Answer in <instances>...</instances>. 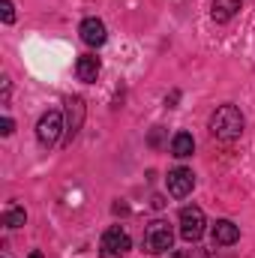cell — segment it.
<instances>
[{
	"label": "cell",
	"instance_id": "obj_16",
	"mask_svg": "<svg viewBox=\"0 0 255 258\" xmlns=\"http://www.w3.org/2000/svg\"><path fill=\"white\" fill-rule=\"evenodd\" d=\"M9 90H12L9 87V78H3V105H9Z\"/></svg>",
	"mask_w": 255,
	"mask_h": 258
},
{
	"label": "cell",
	"instance_id": "obj_3",
	"mask_svg": "<svg viewBox=\"0 0 255 258\" xmlns=\"http://www.w3.org/2000/svg\"><path fill=\"white\" fill-rule=\"evenodd\" d=\"M129 246H132L129 234L120 225H111V228L102 234V240H99V255L102 258H123L129 252Z\"/></svg>",
	"mask_w": 255,
	"mask_h": 258
},
{
	"label": "cell",
	"instance_id": "obj_14",
	"mask_svg": "<svg viewBox=\"0 0 255 258\" xmlns=\"http://www.w3.org/2000/svg\"><path fill=\"white\" fill-rule=\"evenodd\" d=\"M0 15H3V24H12V21H15V6H12V0H0Z\"/></svg>",
	"mask_w": 255,
	"mask_h": 258
},
{
	"label": "cell",
	"instance_id": "obj_1",
	"mask_svg": "<svg viewBox=\"0 0 255 258\" xmlns=\"http://www.w3.org/2000/svg\"><path fill=\"white\" fill-rule=\"evenodd\" d=\"M210 135L213 138H219V141H234V138H240L243 135V126H246V120H243V114H240V108L237 105H219L213 114H210Z\"/></svg>",
	"mask_w": 255,
	"mask_h": 258
},
{
	"label": "cell",
	"instance_id": "obj_18",
	"mask_svg": "<svg viewBox=\"0 0 255 258\" xmlns=\"http://www.w3.org/2000/svg\"><path fill=\"white\" fill-rule=\"evenodd\" d=\"M27 258H45V255H42L39 249H33V252H30V255H27Z\"/></svg>",
	"mask_w": 255,
	"mask_h": 258
},
{
	"label": "cell",
	"instance_id": "obj_2",
	"mask_svg": "<svg viewBox=\"0 0 255 258\" xmlns=\"http://www.w3.org/2000/svg\"><path fill=\"white\" fill-rule=\"evenodd\" d=\"M144 249L150 255H159V252H171V243H174V231L165 219H153L147 228H144V237H141Z\"/></svg>",
	"mask_w": 255,
	"mask_h": 258
},
{
	"label": "cell",
	"instance_id": "obj_17",
	"mask_svg": "<svg viewBox=\"0 0 255 258\" xmlns=\"http://www.w3.org/2000/svg\"><path fill=\"white\" fill-rule=\"evenodd\" d=\"M150 204H153L156 210H162V207H165V198H162V195H153V201H150Z\"/></svg>",
	"mask_w": 255,
	"mask_h": 258
},
{
	"label": "cell",
	"instance_id": "obj_7",
	"mask_svg": "<svg viewBox=\"0 0 255 258\" xmlns=\"http://www.w3.org/2000/svg\"><path fill=\"white\" fill-rule=\"evenodd\" d=\"M78 33H81V42L90 45V48H99V45H105V39H108L105 24H102L99 18H84L81 27H78Z\"/></svg>",
	"mask_w": 255,
	"mask_h": 258
},
{
	"label": "cell",
	"instance_id": "obj_8",
	"mask_svg": "<svg viewBox=\"0 0 255 258\" xmlns=\"http://www.w3.org/2000/svg\"><path fill=\"white\" fill-rule=\"evenodd\" d=\"M81 123H84V102L75 96V99H69L66 102V144L78 135V129H81Z\"/></svg>",
	"mask_w": 255,
	"mask_h": 258
},
{
	"label": "cell",
	"instance_id": "obj_9",
	"mask_svg": "<svg viewBox=\"0 0 255 258\" xmlns=\"http://www.w3.org/2000/svg\"><path fill=\"white\" fill-rule=\"evenodd\" d=\"M237 240H240V228L231 219H216V225H213V243L216 246H231Z\"/></svg>",
	"mask_w": 255,
	"mask_h": 258
},
{
	"label": "cell",
	"instance_id": "obj_6",
	"mask_svg": "<svg viewBox=\"0 0 255 258\" xmlns=\"http://www.w3.org/2000/svg\"><path fill=\"white\" fill-rule=\"evenodd\" d=\"M165 183H168V192L174 195V198H186V195L192 192V186H195V174H192L189 168L177 165V168H171V171H168Z\"/></svg>",
	"mask_w": 255,
	"mask_h": 258
},
{
	"label": "cell",
	"instance_id": "obj_4",
	"mask_svg": "<svg viewBox=\"0 0 255 258\" xmlns=\"http://www.w3.org/2000/svg\"><path fill=\"white\" fill-rule=\"evenodd\" d=\"M63 114L60 111H45L42 117H39V123H36V138H39V144L42 147H54L57 141H60V132H63Z\"/></svg>",
	"mask_w": 255,
	"mask_h": 258
},
{
	"label": "cell",
	"instance_id": "obj_15",
	"mask_svg": "<svg viewBox=\"0 0 255 258\" xmlns=\"http://www.w3.org/2000/svg\"><path fill=\"white\" fill-rule=\"evenodd\" d=\"M12 129H15L12 117H3V120H0V135H12Z\"/></svg>",
	"mask_w": 255,
	"mask_h": 258
},
{
	"label": "cell",
	"instance_id": "obj_11",
	"mask_svg": "<svg viewBox=\"0 0 255 258\" xmlns=\"http://www.w3.org/2000/svg\"><path fill=\"white\" fill-rule=\"evenodd\" d=\"M99 57H93V54H81L78 60H75V75H78V81H84V84H90V81H96L99 78Z\"/></svg>",
	"mask_w": 255,
	"mask_h": 258
},
{
	"label": "cell",
	"instance_id": "obj_10",
	"mask_svg": "<svg viewBox=\"0 0 255 258\" xmlns=\"http://www.w3.org/2000/svg\"><path fill=\"white\" fill-rule=\"evenodd\" d=\"M240 6H243V0H213L210 3V15H213L216 24H225V21H231L240 12Z\"/></svg>",
	"mask_w": 255,
	"mask_h": 258
},
{
	"label": "cell",
	"instance_id": "obj_5",
	"mask_svg": "<svg viewBox=\"0 0 255 258\" xmlns=\"http://www.w3.org/2000/svg\"><path fill=\"white\" fill-rule=\"evenodd\" d=\"M201 234H204V210L195 204L183 207L180 210V237L186 243H195V240H201Z\"/></svg>",
	"mask_w": 255,
	"mask_h": 258
},
{
	"label": "cell",
	"instance_id": "obj_12",
	"mask_svg": "<svg viewBox=\"0 0 255 258\" xmlns=\"http://www.w3.org/2000/svg\"><path fill=\"white\" fill-rule=\"evenodd\" d=\"M192 153H195V138H192L189 132H177V135L171 138V156L186 159Z\"/></svg>",
	"mask_w": 255,
	"mask_h": 258
},
{
	"label": "cell",
	"instance_id": "obj_13",
	"mask_svg": "<svg viewBox=\"0 0 255 258\" xmlns=\"http://www.w3.org/2000/svg\"><path fill=\"white\" fill-rule=\"evenodd\" d=\"M24 222H27L24 207H9V210L3 213V225H6V228H21Z\"/></svg>",
	"mask_w": 255,
	"mask_h": 258
}]
</instances>
